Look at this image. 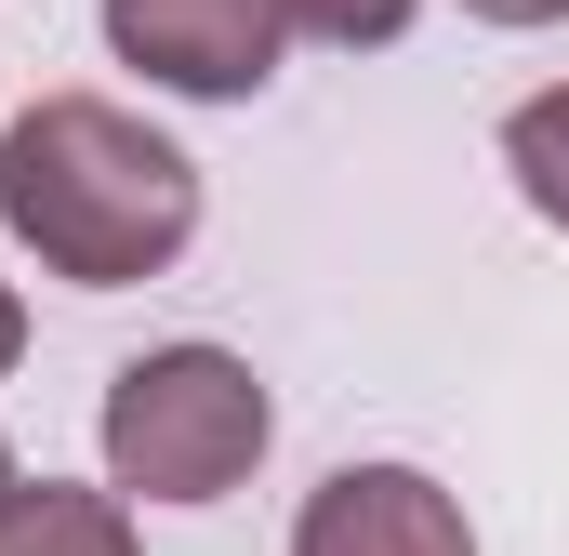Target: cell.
I'll list each match as a JSON object with an SVG mask.
<instances>
[{"label": "cell", "mask_w": 569, "mask_h": 556, "mask_svg": "<svg viewBox=\"0 0 569 556\" xmlns=\"http://www.w3.org/2000/svg\"><path fill=\"white\" fill-rule=\"evenodd\" d=\"M0 226L67 291H133L199 239V159L107 93H40L0 133Z\"/></svg>", "instance_id": "6da1fadb"}, {"label": "cell", "mask_w": 569, "mask_h": 556, "mask_svg": "<svg viewBox=\"0 0 569 556\" xmlns=\"http://www.w3.org/2000/svg\"><path fill=\"white\" fill-rule=\"evenodd\" d=\"M266 437H279V411H266L252 358H226V345H146L107 385V490L226 504L266 464Z\"/></svg>", "instance_id": "7a4b0ae2"}, {"label": "cell", "mask_w": 569, "mask_h": 556, "mask_svg": "<svg viewBox=\"0 0 569 556\" xmlns=\"http://www.w3.org/2000/svg\"><path fill=\"white\" fill-rule=\"evenodd\" d=\"M107 40H120V67H146L159 93L239 107V93L279 80L291 0H107Z\"/></svg>", "instance_id": "3957f363"}, {"label": "cell", "mask_w": 569, "mask_h": 556, "mask_svg": "<svg viewBox=\"0 0 569 556\" xmlns=\"http://www.w3.org/2000/svg\"><path fill=\"white\" fill-rule=\"evenodd\" d=\"M291 556H477V530L425 464H331L291 517Z\"/></svg>", "instance_id": "277c9868"}, {"label": "cell", "mask_w": 569, "mask_h": 556, "mask_svg": "<svg viewBox=\"0 0 569 556\" xmlns=\"http://www.w3.org/2000/svg\"><path fill=\"white\" fill-rule=\"evenodd\" d=\"M0 556H133V517L120 490H67V477H13L0 490Z\"/></svg>", "instance_id": "5b68a950"}, {"label": "cell", "mask_w": 569, "mask_h": 556, "mask_svg": "<svg viewBox=\"0 0 569 556\" xmlns=\"http://www.w3.org/2000/svg\"><path fill=\"white\" fill-rule=\"evenodd\" d=\"M503 172H517V199L569 226V93H530L517 120H503Z\"/></svg>", "instance_id": "8992f818"}, {"label": "cell", "mask_w": 569, "mask_h": 556, "mask_svg": "<svg viewBox=\"0 0 569 556\" xmlns=\"http://www.w3.org/2000/svg\"><path fill=\"white\" fill-rule=\"evenodd\" d=\"M425 0H291V40H331V53H385Z\"/></svg>", "instance_id": "52a82bcc"}, {"label": "cell", "mask_w": 569, "mask_h": 556, "mask_svg": "<svg viewBox=\"0 0 569 556\" xmlns=\"http://www.w3.org/2000/svg\"><path fill=\"white\" fill-rule=\"evenodd\" d=\"M463 13H477V27H557L569 0H463Z\"/></svg>", "instance_id": "ba28073f"}, {"label": "cell", "mask_w": 569, "mask_h": 556, "mask_svg": "<svg viewBox=\"0 0 569 556\" xmlns=\"http://www.w3.org/2000/svg\"><path fill=\"white\" fill-rule=\"evenodd\" d=\"M13 358H27V305L0 291V371H13Z\"/></svg>", "instance_id": "9c48e42d"}, {"label": "cell", "mask_w": 569, "mask_h": 556, "mask_svg": "<svg viewBox=\"0 0 569 556\" xmlns=\"http://www.w3.org/2000/svg\"><path fill=\"white\" fill-rule=\"evenodd\" d=\"M0 490H13V450H0Z\"/></svg>", "instance_id": "30bf717a"}]
</instances>
